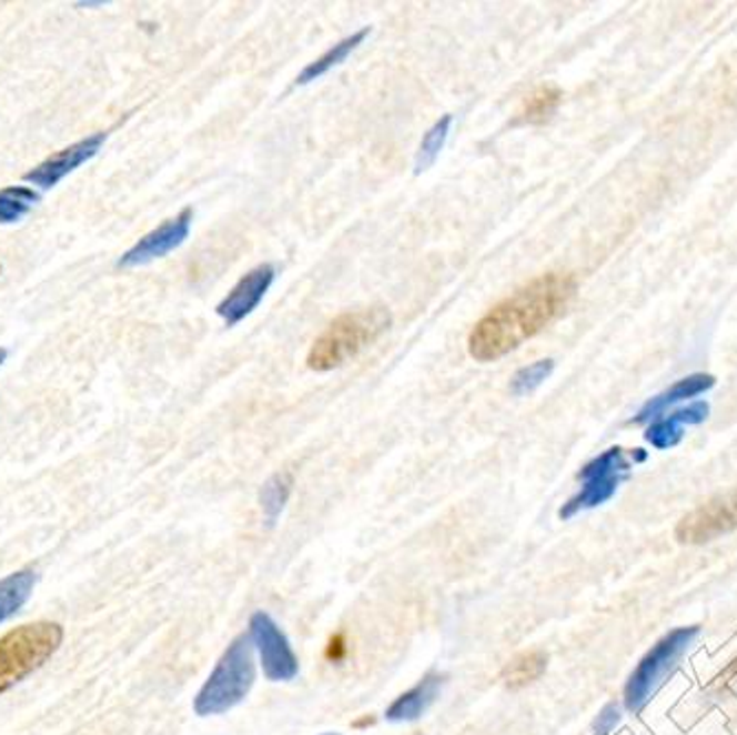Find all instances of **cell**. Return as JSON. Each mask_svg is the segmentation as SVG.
<instances>
[{"label": "cell", "mask_w": 737, "mask_h": 735, "mask_svg": "<svg viewBox=\"0 0 737 735\" xmlns=\"http://www.w3.org/2000/svg\"><path fill=\"white\" fill-rule=\"evenodd\" d=\"M576 292L569 274L551 272L495 305L471 332L468 352L479 363L497 361L546 330Z\"/></svg>", "instance_id": "cell-1"}, {"label": "cell", "mask_w": 737, "mask_h": 735, "mask_svg": "<svg viewBox=\"0 0 737 735\" xmlns=\"http://www.w3.org/2000/svg\"><path fill=\"white\" fill-rule=\"evenodd\" d=\"M254 681V645L252 638L243 634L232 645H228L216 667L199 689L194 698V714L201 718L228 714L245 701Z\"/></svg>", "instance_id": "cell-2"}, {"label": "cell", "mask_w": 737, "mask_h": 735, "mask_svg": "<svg viewBox=\"0 0 737 735\" xmlns=\"http://www.w3.org/2000/svg\"><path fill=\"white\" fill-rule=\"evenodd\" d=\"M391 325V314L382 308L347 312L339 316L312 345L307 368L312 371H332L359 356Z\"/></svg>", "instance_id": "cell-3"}, {"label": "cell", "mask_w": 737, "mask_h": 735, "mask_svg": "<svg viewBox=\"0 0 737 735\" xmlns=\"http://www.w3.org/2000/svg\"><path fill=\"white\" fill-rule=\"evenodd\" d=\"M64 627L51 621L20 625L0 638V696L38 672L62 645Z\"/></svg>", "instance_id": "cell-4"}, {"label": "cell", "mask_w": 737, "mask_h": 735, "mask_svg": "<svg viewBox=\"0 0 737 735\" xmlns=\"http://www.w3.org/2000/svg\"><path fill=\"white\" fill-rule=\"evenodd\" d=\"M700 627H680L669 632L665 638H660L652 652L638 663L634 674L629 676L625 685V707L629 712H640L656 687L663 683V678L676 667V663L683 658V654L689 650L694 638L698 636Z\"/></svg>", "instance_id": "cell-5"}, {"label": "cell", "mask_w": 737, "mask_h": 735, "mask_svg": "<svg viewBox=\"0 0 737 735\" xmlns=\"http://www.w3.org/2000/svg\"><path fill=\"white\" fill-rule=\"evenodd\" d=\"M629 473V462L623 453V449L614 446L607 449L603 455H598L596 460H592L589 464H585L578 473L583 486L580 491L561 509V520H572L576 513L580 511H589L596 509L605 502H609L620 482L627 477Z\"/></svg>", "instance_id": "cell-6"}, {"label": "cell", "mask_w": 737, "mask_h": 735, "mask_svg": "<svg viewBox=\"0 0 737 735\" xmlns=\"http://www.w3.org/2000/svg\"><path fill=\"white\" fill-rule=\"evenodd\" d=\"M254 650L259 652L261 667L267 681L272 683H290L299 676V658L276 625V621L265 612H254L250 618V634Z\"/></svg>", "instance_id": "cell-7"}, {"label": "cell", "mask_w": 737, "mask_h": 735, "mask_svg": "<svg viewBox=\"0 0 737 735\" xmlns=\"http://www.w3.org/2000/svg\"><path fill=\"white\" fill-rule=\"evenodd\" d=\"M737 528V486L689 513L676 528L680 544H709Z\"/></svg>", "instance_id": "cell-8"}, {"label": "cell", "mask_w": 737, "mask_h": 735, "mask_svg": "<svg viewBox=\"0 0 737 735\" xmlns=\"http://www.w3.org/2000/svg\"><path fill=\"white\" fill-rule=\"evenodd\" d=\"M104 142H107V133H93V135L58 151L55 155L47 158L36 169L24 173L22 180L27 184L38 185L40 190H51L64 178H69L73 171H78L82 164L91 162L102 151Z\"/></svg>", "instance_id": "cell-9"}, {"label": "cell", "mask_w": 737, "mask_h": 735, "mask_svg": "<svg viewBox=\"0 0 737 735\" xmlns=\"http://www.w3.org/2000/svg\"><path fill=\"white\" fill-rule=\"evenodd\" d=\"M190 225H192V208H184L175 219H169L153 232L144 234L131 250H127L122 254L118 265L120 268H140L155 259L166 256L169 252L178 250L184 243L190 234Z\"/></svg>", "instance_id": "cell-10"}, {"label": "cell", "mask_w": 737, "mask_h": 735, "mask_svg": "<svg viewBox=\"0 0 737 735\" xmlns=\"http://www.w3.org/2000/svg\"><path fill=\"white\" fill-rule=\"evenodd\" d=\"M274 276H276L274 268L270 263H263V265L250 270L232 288V292L216 305V314L225 321L228 328L241 323L245 316H250L259 308V303L272 288Z\"/></svg>", "instance_id": "cell-11"}, {"label": "cell", "mask_w": 737, "mask_h": 735, "mask_svg": "<svg viewBox=\"0 0 737 735\" xmlns=\"http://www.w3.org/2000/svg\"><path fill=\"white\" fill-rule=\"evenodd\" d=\"M709 415V404L707 402H694L685 409H678L674 411L669 417H663L658 422H654L649 429H647V442L652 446H656L658 451H665V449H672L676 446L683 435H685V429L687 426H694V424H700L705 422Z\"/></svg>", "instance_id": "cell-12"}, {"label": "cell", "mask_w": 737, "mask_h": 735, "mask_svg": "<svg viewBox=\"0 0 737 735\" xmlns=\"http://www.w3.org/2000/svg\"><path fill=\"white\" fill-rule=\"evenodd\" d=\"M442 689V676L431 674L424 681H420L413 689L404 692L402 696H397L388 709H386V721L391 723H413L417 718H422L431 705L437 701Z\"/></svg>", "instance_id": "cell-13"}, {"label": "cell", "mask_w": 737, "mask_h": 735, "mask_svg": "<svg viewBox=\"0 0 737 735\" xmlns=\"http://www.w3.org/2000/svg\"><path fill=\"white\" fill-rule=\"evenodd\" d=\"M716 384V377L711 373H691L687 377H683L680 382H676L674 386H669L667 391L658 393L656 397H652L640 411L638 415L634 417V422H649L654 417H658L660 413H665L669 406L683 402V400H689V397H696L705 391H709L711 386Z\"/></svg>", "instance_id": "cell-14"}, {"label": "cell", "mask_w": 737, "mask_h": 735, "mask_svg": "<svg viewBox=\"0 0 737 735\" xmlns=\"http://www.w3.org/2000/svg\"><path fill=\"white\" fill-rule=\"evenodd\" d=\"M36 585L33 570H20L0 578V623L13 616L31 596Z\"/></svg>", "instance_id": "cell-15"}, {"label": "cell", "mask_w": 737, "mask_h": 735, "mask_svg": "<svg viewBox=\"0 0 737 735\" xmlns=\"http://www.w3.org/2000/svg\"><path fill=\"white\" fill-rule=\"evenodd\" d=\"M367 36L368 29H363V31H356L354 36L345 38L343 42L334 44V47H332L330 51H325L319 60L310 62V64L301 71V75H299L296 82H299V84H307V82L319 80V78L325 75L330 69H334V67H339L341 62H345V60L352 56V51H356L359 44H363V40H365Z\"/></svg>", "instance_id": "cell-16"}, {"label": "cell", "mask_w": 737, "mask_h": 735, "mask_svg": "<svg viewBox=\"0 0 737 735\" xmlns=\"http://www.w3.org/2000/svg\"><path fill=\"white\" fill-rule=\"evenodd\" d=\"M42 194L31 185H7L0 190V223L11 225L22 221L33 205H38Z\"/></svg>", "instance_id": "cell-17"}, {"label": "cell", "mask_w": 737, "mask_h": 735, "mask_svg": "<svg viewBox=\"0 0 737 735\" xmlns=\"http://www.w3.org/2000/svg\"><path fill=\"white\" fill-rule=\"evenodd\" d=\"M546 667H548V656L544 652H526L506 665L504 681L508 687L519 689V687H526V685L535 683L537 678H542Z\"/></svg>", "instance_id": "cell-18"}, {"label": "cell", "mask_w": 737, "mask_h": 735, "mask_svg": "<svg viewBox=\"0 0 737 735\" xmlns=\"http://www.w3.org/2000/svg\"><path fill=\"white\" fill-rule=\"evenodd\" d=\"M292 493V475L290 473H276L274 477H270L261 491V506H263V515L267 520V524L272 526L279 515L283 513L287 500Z\"/></svg>", "instance_id": "cell-19"}, {"label": "cell", "mask_w": 737, "mask_h": 735, "mask_svg": "<svg viewBox=\"0 0 737 735\" xmlns=\"http://www.w3.org/2000/svg\"><path fill=\"white\" fill-rule=\"evenodd\" d=\"M561 89L558 87H553V84H546V87H539L537 91H533L526 100H524V107H522V120L524 122H531V124H542L546 122L556 107L561 104Z\"/></svg>", "instance_id": "cell-20"}, {"label": "cell", "mask_w": 737, "mask_h": 735, "mask_svg": "<svg viewBox=\"0 0 737 735\" xmlns=\"http://www.w3.org/2000/svg\"><path fill=\"white\" fill-rule=\"evenodd\" d=\"M451 115H444L440 122H435L431 127V131L424 135L417 158H415V173H424L426 169H431L435 164V160L440 158V151L444 149L446 140H448V131H451Z\"/></svg>", "instance_id": "cell-21"}, {"label": "cell", "mask_w": 737, "mask_h": 735, "mask_svg": "<svg viewBox=\"0 0 737 735\" xmlns=\"http://www.w3.org/2000/svg\"><path fill=\"white\" fill-rule=\"evenodd\" d=\"M553 369L554 363L551 359L548 361H537L531 368L519 369L513 375V380H511V391L515 395H528V393H533L535 389H539L544 384V380L551 377Z\"/></svg>", "instance_id": "cell-22"}, {"label": "cell", "mask_w": 737, "mask_h": 735, "mask_svg": "<svg viewBox=\"0 0 737 735\" xmlns=\"http://www.w3.org/2000/svg\"><path fill=\"white\" fill-rule=\"evenodd\" d=\"M618 723H620V712H618V707L614 703H609L596 716V721L592 725V732H594V735H607Z\"/></svg>", "instance_id": "cell-23"}, {"label": "cell", "mask_w": 737, "mask_h": 735, "mask_svg": "<svg viewBox=\"0 0 737 735\" xmlns=\"http://www.w3.org/2000/svg\"><path fill=\"white\" fill-rule=\"evenodd\" d=\"M343 654H345V641H343V636L339 634V636H334V638L330 641L327 656H330L332 661H341V658H343Z\"/></svg>", "instance_id": "cell-24"}, {"label": "cell", "mask_w": 737, "mask_h": 735, "mask_svg": "<svg viewBox=\"0 0 737 735\" xmlns=\"http://www.w3.org/2000/svg\"><path fill=\"white\" fill-rule=\"evenodd\" d=\"M7 356H9V352L4 350V348H0V368L4 365V361H7Z\"/></svg>", "instance_id": "cell-25"}, {"label": "cell", "mask_w": 737, "mask_h": 735, "mask_svg": "<svg viewBox=\"0 0 737 735\" xmlns=\"http://www.w3.org/2000/svg\"><path fill=\"white\" fill-rule=\"evenodd\" d=\"M365 725H373V718H365V721L356 723V727H365Z\"/></svg>", "instance_id": "cell-26"}, {"label": "cell", "mask_w": 737, "mask_h": 735, "mask_svg": "<svg viewBox=\"0 0 737 735\" xmlns=\"http://www.w3.org/2000/svg\"><path fill=\"white\" fill-rule=\"evenodd\" d=\"M325 735H339V734H325Z\"/></svg>", "instance_id": "cell-27"}]
</instances>
